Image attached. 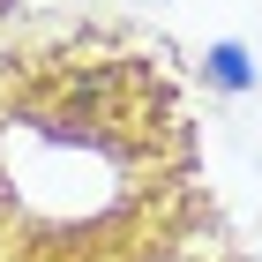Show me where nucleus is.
Listing matches in <instances>:
<instances>
[{
	"label": "nucleus",
	"mask_w": 262,
	"mask_h": 262,
	"mask_svg": "<svg viewBox=\"0 0 262 262\" xmlns=\"http://www.w3.org/2000/svg\"><path fill=\"white\" fill-rule=\"evenodd\" d=\"M202 75L217 82V90H232V98H240L247 82H255V68H247V53H240V45H210V60H202Z\"/></svg>",
	"instance_id": "1"
}]
</instances>
